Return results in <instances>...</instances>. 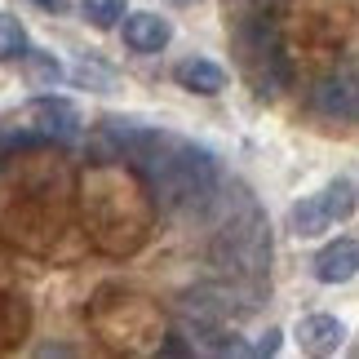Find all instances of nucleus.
<instances>
[{"label": "nucleus", "instance_id": "8", "mask_svg": "<svg viewBox=\"0 0 359 359\" xmlns=\"http://www.w3.org/2000/svg\"><path fill=\"white\" fill-rule=\"evenodd\" d=\"M173 80L187 93H200V98H213V93L226 89V72L217 62H209V58H182L173 67Z\"/></svg>", "mask_w": 359, "mask_h": 359}, {"label": "nucleus", "instance_id": "17", "mask_svg": "<svg viewBox=\"0 0 359 359\" xmlns=\"http://www.w3.org/2000/svg\"><path fill=\"white\" fill-rule=\"evenodd\" d=\"M169 5H182L187 9V5H200V0H169Z\"/></svg>", "mask_w": 359, "mask_h": 359}, {"label": "nucleus", "instance_id": "10", "mask_svg": "<svg viewBox=\"0 0 359 359\" xmlns=\"http://www.w3.org/2000/svg\"><path fill=\"white\" fill-rule=\"evenodd\" d=\"M22 67H27V80H32L36 89H53V85L67 76V67L53 58V53H45V49H32V53L22 58Z\"/></svg>", "mask_w": 359, "mask_h": 359}, {"label": "nucleus", "instance_id": "16", "mask_svg": "<svg viewBox=\"0 0 359 359\" xmlns=\"http://www.w3.org/2000/svg\"><path fill=\"white\" fill-rule=\"evenodd\" d=\"M40 9H49V13H67V5H72V0H36Z\"/></svg>", "mask_w": 359, "mask_h": 359}, {"label": "nucleus", "instance_id": "5", "mask_svg": "<svg viewBox=\"0 0 359 359\" xmlns=\"http://www.w3.org/2000/svg\"><path fill=\"white\" fill-rule=\"evenodd\" d=\"M311 271H315V280H320V284H346V280H355V275H359V240H333V244H324L320 253H315Z\"/></svg>", "mask_w": 359, "mask_h": 359}, {"label": "nucleus", "instance_id": "7", "mask_svg": "<svg viewBox=\"0 0 359 359\" xmlns=\"http://www.w3.org/2000/svg\"><path fill=\"white\" fill-rule=\"evenodd\" d=\"M293 337L302 341V351H311V355H333V351H341V341H346V324L333 320V315H306V320H297Z\"/></svg>", "mask_w": 359, "mask_h": 359}, {"label": "nucleus", "instance_id": "13", "mask_svg": "<svg viewBox=\"0 0 359 359\" xmlns=\"http://www.w3.org/2000/svg\"><path fill=\"white\" fill-rule=\"evenodd\" d=\"M80 13H85L98 32H111V27L124 18V0H80Z\"/></svg>", "mask_w": 359, "mask_h": 359}, {"label": "nucleus", "instance_id": "9", "mask_svg": "<svg viewBox=\"0 0 359 359\" xmlns=\"http://www.w3.org/2000/svg\"><path fill=\"white\" fill-rule=\"evenodd\" d=\"M288 226H293V236H302V240L324 236V231L333 226V213H328V204H324V191H320V196L297 200L293 213H288Z\"/></svg>", "mask_w": 359, "mask_h": 359}, {"label": "nucleus", "instance_id": "11", "mask_svg": "<svg viewBox=\"0 0 359 359\" xmlns=\"http://www.w3.org/2000/svg\"><path fill=\"white\" fill-rule=\"evenodd\" d=\"M27 53V27L13 13H0V62H22Z\"/></svg>", "mask_w": 359, "mask_h": 359}, {"label": "nucleus", "instance_id": "15", "mask_svg": "<svg viewBox=\"0 0 359 359\" xmlns=\"http://www.w3.org/2000/svg\"><path fill=\"white\" fill-rule=\"evenodd\" d=\"M280 341H284L280 328H266V333H262V341H253V355H275V351H280Z\"/></svg>", "mask_w": 359, "mask_h": 359}, {"label": "nucleus", "instance_id": "2", "mask_svg": "<svg viewBox=\"0 0 359 359\" xmlns=\"http://www.w3.org/2000/svg\"><path fill=\"white\" fill-rule=\"evenodd\" d=\"M80 137V111L76 102L67 98H53V93H40L27 107H18L13 116L0 120V156L18 147H49V142H76Z\"/></svg>", "mask_w": 359, "mask_h": 359}, {"label": "nucleus", "instance_id": "6", "mask_svg": "<svg viewBox=\"0 0 359 359\" xmlns=\"http://www.w3.org/2000/svg\"><path fill=\"white\" fill-rule=\"evenodd\" d=\"M169 40H173L169 18H160V13H151V9L124 13V45L133 53H160Z\"/></svg>", "mask_w": 359, "mask_h": 359}, {"label": "nucleus", "instance_id": "3", "mask_svg": "<svg viewBox=\"0 0 359 359\" xmlns=\"http://www.w3.org/2000/svg\"><path fill=\"white\" fill-rule=\"evenodd\" d=\"M236 53H240V67L248 76L262 98H275L284 85H288V58H284V45H280V27L266 9L257 13H244L236 18Z\"/></svg>", "mask_w": 359, "mask_h": 359}, {"label": "nucleus", "instance_id": "1", "mask_svg": "<svg viewBox=\"0 0 359 359\" xmlns=\"http://www.w3.org/2000/svg\"><path fill=\"white\" fill-rule=\"evenodd\" d=\"M213 262L222 271H231L236 280H253V284L271 266V226H266V217H262V209L248 200V191H240L231 217L217 226Z\"/></svg>", "mask_w": 359, "mask_h": 359}, {"label": "nucleus", "instance_id": "14", "mask_svg": "<svg viewBox=\"0 0 359 359\" xmlns=\"http://www.w3.org/2000/svg\"><path fill=\"white\" fill-rule=\"evenodd\" d=\"M72 80H76V85H85V89H98V93L111 89V72H107V67H98V62H89V58L72 67Z\"/></svg>", "mask_w": 359, "mask_h": 359}, {"label": "nucleus", "instance_id": "12", "mask_svg": "<svg viewBox=\"0 0 359 359\" xmlns=\"http://www.w3.org/2000/svg\"><path fill=\"white\" fill-rule=\"evenodd\" d=\"M324 204H328V213H333V222H346L355 213V187L346 177H333V182L324 187Z\"/></svg>", "mask_w": 359, "mask_h": 359}, {"label": "nucleus", "instance_id": "4", "mask_svg": "<svg viewBox=\"0 0 359 359\" xmlns=\"http://www.w3.org/2000/svg\"><path fill=\"white\" fill-rule=\"evenodd\" d=\"M311 107L328 120H359V76L355 72L324 76L311 89Z\"/></svg>", "mask_w": 359, "mask_h": 359}]
</instances>
